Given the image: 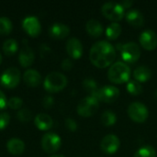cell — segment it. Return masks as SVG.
Here are the masks:
<instances>
[{"label": "cell", "mask_w": 157, "mask_h": 157, "mask_svg": "<svg viewBox=\"0 0 157 157\" xmlns=\"http://www.w3.org/2000/svg\"><path fill=\"white\" fill-rule=\"evenodd\" d=\"M116 58L114 46L107 40H99L93 44L89 52L91 63L98 68H106L111 65Z\"/></svg>", "instance_id": "1"}, {"label": "cell", "mask_w": 157, "mask_h": 157, "mask_svg": "<svg viewBox=\"0 0 157 157\" xmlns=\"http://www.w3.org/2000/svg\"><path fill=\"white\" fill-rule=\"evenodd\" d=\"M109 80L114 84L128 83L131 77V68L123 62H116L108 71Z\"/></svg>", "instance_id": "2"}, {"label": "cell", "mask_w": 157, "mask_h": 157, "mask_svg": "<svg viewBox=\"0 0 157 157\" xmlns=\"http://www.w3.org/2000/svg\"><path fill=\"white\" fill-rule=\"evenodd\" d=\"M67 85V77L59 72H52L47 75L44 79L43 86L46 91L50 93H57L65 88Z\"/></svg>", "instance_id": "3"}, {"label": "cell", "mask_w": 157, "mask_h": 157, "mask_svg": "<svg viewBox=\"0 0 157 157\" xmlns=\"http://www.w3.org/2000/svg\"><path fill=\"white\" fill-rule=\"evenodd\" d=\"M98 102L99 101L93 96L84 98L77 105V113L84 118H87L94 115L99 108Z\"/></svg>", "instance_id": "4"}, {"label": "cell", "mask_w": 157, "mask_h": 157, "mask_svg": "<svg viewBox=\"0 0 157 157\" xmlns=\"http://www.w3.org/2000/svg\"><path fill=\"white\" fill-rule=\"evenodd\" d=\"M102 14L112 21H120L125 16V9L118 2H107L101 7Z\"/></svg>", "instance_id": "5"}, {"label": "cell", "mask_w": 157, "mask_h": 157, "mask_svg": "<svg viewBox=\"0 0 157 157\" xmlns=\"http://www.w3.org/2000/svg\"><path fill=\"white\" fill-rule=\"evenodd\" d=\"M98 101L105 103H113L120 97V90L114 86H104L98 89V91L92 95Z\"/></svg>", "instance_id": "6"}, {"label": "cell", "mask_w": 157, "mask_h": 157, "mask_svg": "<svg viewBox=\"0 0 157 157\" xmlns=\"http://www.w3.org/2000/svg\"><path fill=\"white\" fill-rule=\"evenodd\" d=\"M121 56L126 62L133 63L137 62L141 56V49L134 41H130L121 46Z\"/></svg>", "instance_id": "7"}, {"label": "cell", "mask_w": 157, "mask_h": 157, "mask_svg": "<svg viewBox=\"0 0 157 157\" xmlns=\"http://www.w3.org/2000/svg\"><path fill=\"white\" fill-rule=\"evenodd\" d=\"M127 112H128L129 117L133 121L138 122V123L144 122L149 116V111L146 106L138 101L131 103L130 106L128 107Z\"/></svg>", "instance_id": "8"}, {"label": "cell", "mask_w": 157, "mask_h": 157, "mask_svg": "<svg viewBox=\"0 0 157 157\" xmlns=\"http://www.w3.org/2000/svg\"><path fill=\"white\" fill-rule=\"evenodd\" d=\"M20 81V72L16 67L7 68L0 76V83L6 88H15Z\"/></svg>", "instance_id": "9"}, {"label": "cell", "mask_w": 157, "mask_h": 157, "mask_svg": "<svg viewBox=\"0 0 157 157\" xmlns=\"http://www.w3.org/2000/svg\"><path fill=\"white\" fill-rule=\"evenodd\" d=\"M62 145V140L59 135L53 132H47L42 136L41 147L48 154L56 153Z\"/></svg>", "instance_id": "10"}, {"label": "cell", "mask_w": 157, "mask_h": 157, "mask_svg": "<svg viewBox=\"0 0 157 157\" xmlns=\"http://www.w3.org/2000/svg\"><path fill=\"white\" fill-rule=\"evenodd\" d=\"M22 28L30 37H38L41 31V25L36 17H27L22 21Z\"/></svg>", "instance_id": "11"}, {"label": "cell", "mask_w": 157, "mask_h": 157, "mask_svg": "<svg viewBox=\"0 0 157 157\" xmlns=\"http://www.w3.org/2000/svg\"><path fill=\"white\" fill-rule=\"evenodd\" d=\"M120 145H121L120 139L116 135H114V134L106 135L102 139L101 144H100L101 150L105 154H107V155H113V154H115L119 150Z\"/></svg>", "instance_id": "12"}, {"label": "cell", "mask_w": 157, "mask_h": 157, "mask_svg": "<svg viewBox=\"0 0 157 157\" xmlns=\"http://www.w3.org/2000/svg\"><path fill=\"white\" fill-rule=\"evenodd\" d=\"M140 44L147 51H153L157 46V35L152 29H145L140 34Z\"/></svg>", "instance_id": "13"}, {"label": "cell", "mask_w": 157, "mask_h": 157, "mask_svg": "<svg viewBox=\"0 0 157 157\" xmlns=\"http://www.w3.org/2000/svg\"><path fill=\"white\" fill-rule=\"evenodd\" d=\"M66 52L72 59H79L83 54L82 42L76 38H70L66 42Z\"/></svg>", "instance_id": "14"}, {"label": "cell", "mask_w": 157, "mask_h": 157, "mask_svg": "<svg viewBox=\"0 0 157 157\" xmlns=\"http://www.w3.org/2000/svg\"><path fill=\"white\" fill-rule=\"evenodd\" d=\"M49 34L52 39L63 40L70 34V28L63 23H54L49 29Z\"/></svg>", "instance_id": "15"}, {"label": "cell", "mask_w": 157, "mask_h": 157, "mask_svg": "<svg viewBox=\"0 0 157 157\" xmlns=\"http://www.w3.org/2000/svg\"><path fill=\"white\" fill-rule=\"evenodd\" d=\"M34 60H35V55L33 50L29 46L25 44L20 50L18 54V62L20 65L24 68L29 67L34 63Z\"/></svg>", "instance_id": "16"}, {"label": "cell", "mask_w": 157, "mask_h": 157, "mask_svg": "<svg viewBox=\"0 0 157 157\" xmlns=\"http://www.w3.org/2000/svg\"><path fill=\"white\" fill-rule=\"evenodd\" d=\"M23 81L28 86L36 87L41 83V75L38 71L34 69H29L23 75Z\"/></svg>", "instance_id": "17"}, {"label": "cell", "mask_w": 157, "mask_h": 157, "mask_svg": "<svg viewBox=\"0 0 157 157\" xmlns=\"http://www.w3.org/2000/svg\"><path fill=\"white\" fill-rule=\"evenodd\" d=\"M126 20L129 24L133 27H142L144 24V15L137 9H131L125 14Z\"/></svg>", "instance_id": "18"}, {"label": "cell", "mask_w": 157, "mask_h": 157, "mask_svg": "<svg viewBox=\"0 0 157 157\" xmlns=\"http://www.w3.org/2000/svg\"><path fill=\"white\" fill-rule=\"evenodd\" d=\"M35 126L40 130V131H48L52 127L53 121L52 117L45 113H40L38 114L34 119Z\"/></svg>", "instance_id": "19"}, {"label": "cell", "mask_w": 157, "mask_h": 157, "mask_svg": "<svg viewBox=\"0 0 157 157\" xmlns=\"http://www.w3.org/2000/svg\"><path fill=\"white\" fill-rule=\"evenodd\" d=\"M6 149L13 155H20L25 150V144L18 138H11L6 143Z\"/></svg>", "instance_id": "20"}, {"label": "cell", "mask_w": 157, "mask_h": 157, "mask_svg": "<svg viewBox=\"0 0 157 157\" xmlns=\"http://www.w3.org/2000/svg\"><path fill=\"white\" fill-rule=\"evenodd\" d=\"M86 29L88 32V34L94 38H98V37L101 36L103 33V30H104L102 24L98 20L94 19V18H91L86 22Z\"/></svg>", "instance_id": "21"}, {"label": "cell", "mask_w": 157, "mask_h": 157, "mask_svg": "<svg viewBox=\"0 0 157 157\" xmlns=\"http://www.w3.org/2000/svg\"><path fill=\"white\" fill-rule=\"evenodd\" d=\"M152 76V71L146 65H140L133 71V77L139 83L147 82Z\"/></svg>", "instance_id": "22"}, {"label": "cell", "mask_w": 157, "mask_h": 157, "mask_svg": "<svg viewBox=\"0 0 157 157\" xmlns=\"http://www.w3.org/2000/svg\"><path fill=\"white\" fill-rule=\"evenodd\" d=\"M121 33V26L118 22L110 23L106 29V36L109 40H116Z\"/></svg>", "instance_id": "23"}, {"label": "cell", "mask_w": 157, "mask_h": 157, "mask_svg": "<svg viewBox=\"0 0 157 157\" xmlns=\"http://www.w3.org/2000/svg\"><path fill=\"white\" fill-rule=\"evenodd\" d=\"M18 50V44L16 40L14 39H8L5 40L3 44V52L6 55L11 56L15 54Z\"/></svg>", "instance_id": "24"}, {"label": "cell", "mask_w": 157, "mask_h": 157, "mask_svg": "<svg viewBox=\"0 0 157 157\" xmlns=\"http://www.w3.org/2000/svg\"><path fill=\"white\" fill-rule=\"evenodd\" d=\"M101 123L104 126L107 127H110L113 126L116 121H117V116L114 112L110 111V110H105L102 114H101Z\"/></svg>", "instance_id": "25"}, {"label": "cell", "mask_w": 157, "mask_h": 157, "mask_svg": "<svg viewBox=\"0 0 157 157\" xmlns=\"http://www.w3.org/2000/svg\"><path fill=\"white\" fill-rule=\"evenodd\" d=\"M133 157H156V151L151 145H145L137 150Z\"/></svg>", "instance_id": "26"}, {"label": "cell", "mask_w": 157, "mask_h": 157, "mask_svg": "<svg viewBox=\"0 0 157 157\" xmlns=\"http://www.w3.org/2000/svg\"><path fill=\"white\" fill-rule=\"evenodd\" d=\"M126 89L132 96H139L143 92V86L141 83L137 82L136 80H130L127 83Z\"/></svg>", "instance_id": "27"}, {"label": "cell", "mask_w": 157, "mask_h": 157, "mask_svg": "<svg viewBox=\"0 0 157 157\" xmlns=\"http://www.w3.org/2000/svg\"><path fill=\"white\" fill-rule=\"evenodd\" d=\"M13 29L11 20L6 17H0V35H8Z\"/></svg>", "instance_id": "28"}, {"label": "cell", "mask_w": 157, "mask_h": 157, "mask_svg": "<svg viewBox=\"0 0 157 157\" xmlns=\"http://www.w3.org/2000/svg\"><path fill=\"white\" fill-rule=\"evenodd\" d=\"M82 86H83V87L85 88L86 91H87V92L90 93V96L94 95L98 91V83L93 78H86L83 81Z\"/></svg>", "instance_id": "29"}, {"label": "cell", "mask_w": 157, "mask_h": 157, "mask_svg": "<svg viewBox=\"0 0 157 157\" xmlns=\"http://www.w3.org/2000/svg\"><path fill=\"white\" fill-rule=\"evenodd\" d=\"M17 118L19 121H21L23 123L28 122L32 119V112L27 109H20V110H18V112L17 114Z\"/></svg>", "instance_id": "30"}, {"label": "cell", "mask_w": 157, "mask_h": 157, "mask_svg": "<svg viewBox=\"0 0 157 157\" xmlns=\"http://www.w3.org/2000/svg\"><path fill=\"white\" fill-rule=\"evenodd\" d=\"M23 104V100L20 98L17 97H13L10 98L7 100V107L10 108L11 109H15V110H18L21 109Z\"/></svg>", "instance_id": "31"}, {"label": "cell", "mask_w": 157, "mask_h": 157, "mask_svg": "<svg viewBox=\"0 0 157 157\" xmlns=\"http://www.w3.org/2000/svg\"><path fill=\"white\" fill-rule=\"evenodd\" d=\"M10 122V116L6 112L0 113V131L5 130Z\"/></svg>", "instance_id": "32"}, {"label": "cell", "mask_w": 157, "mask_h": 157, "mask_svg": "<svg viewBox=\"0 0 157 157\" xmlns=\"http://www.w3.org/2000/svg\"><path fill=\"white\" fill-rule=\"evenodd\" d=\"M64 124H65V127L69 131H71V132H75L77 129V123H76V121L75 120L71 119V118H67L65 120V121H64Z\"/></svg>", "instance_id": "33"}, {"label": "cell", "mask_w": 157, "mask_h": 157, "mask_svg": "<svg viewBox=\"0 0 157 157\" xmlns=\"http://www.w3.org/2000/svg\"><path fill=\"white\" fill-rule=\"evenodd\" d=\"M53 103H54V99L51 96H46L43 98V100H42V106L45 108V109H50L53 106Z\"/></svg>", "instance_id": "34"}, {"label": "cell", "mask_w": 157, "mask_h": 157, "mask_svg": "<svg viewBox=\"0 0 157 157\" xmlns=\"http://www.w3.org/2000/svg\"><path fill=\"white\" fill-rule=\"evenodd\" d=\"M73 67V62L70 58H65L63 59V61L62 62V68L65 71H69L71 70Z\"/></svg>", "instance_id": "35"}, {"label": "cell", "mask_w": 157, "mask_h": 157, "mask_svg": "<svg viewBox=\"0 0 157 157\" xmlns=\"http://www.w3.org/2000/svg\"><path fill=\"white\" fill-rule=\"evenodd\" d=\"M6 106H7L6 98L5 94L3 93V91L0 90V110H3Z\"/></svg>", "instance_id": "36"}, {"label": "cell", "mask_w": 157, "mask_h": 157, "mask_svg": "<svg viewBox=\"0 0 157 157\" xmlns=\"http://www.w3.org/2000/svg\"><path fill=\"white\" fill-rule=\"evenodd\" d=\"M120 4H121V5L123 6V8L125 9V8L131 7V6L133 5V1H132V0H124V1L120 2Z\"/></svg>", "instance_id": "37"}, {"label": "cell", "mask_w": 157, "mask_h": 157, "mask_svg": "<svg viewBox=\"0 0 157 157\" xmlns=\"http://www.w3.org/2000/svg\"><path fill=\"white\" fill-rule=\"evenodd\" d=\"M49 157H64L63 155H51V156Z\"/></svg>", "instance_id": "38"}, {"label": "cell", "mask_w": 157, "mask_h": 157, "mask_svg": "<svg viewBox=\"0 0 157 157\" xmlns=\"http://www.w3.org/2000/svg\"><path fill=\"white\" fill-rule=\"evenodd\" d=\"M1 63H2V55L0 53V64H1Z\"/></svg>", "instance_id": "39"}, {"label": "cell", "mask_w": 157, "mask_h": 157, "mask_svg": "<svg viewBox=\"0 0 157 157\" xmlns=\"http://www.w3.org/2000/svg\"><path fill=\"white\" fill-rule=\"evenodd\" d=\"M155 98H157V90H156V91H155Z\"/></svg>", "instance_id": "40"}]
</instances>
